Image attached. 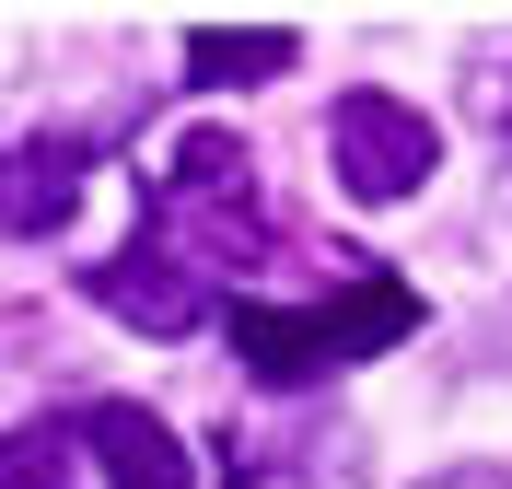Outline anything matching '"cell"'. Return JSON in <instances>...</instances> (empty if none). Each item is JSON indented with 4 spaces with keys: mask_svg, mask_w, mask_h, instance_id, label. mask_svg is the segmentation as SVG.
Returning a JSON list of instances; mask_svg holds the SVG:
<instances>
[{
    "mask_svg": "<svg viewBox=\"0 0 512 489\" xmlns=\"http://www.w3.org/2000/svg\"><path fill=\"white\" fill-rule=\"evenodd\" d=\"M140 245H163L187 280H222V268L245 280V268H268L280 257V222L256 210V152L222 140V129L175 140L163 175H152V198H140Z\"/></svg>",
    "mask_w": 512,
    "mask_h": 489,
    "instance_id": "cell-1",
    "label": "cell"
},
{
    "mask_svg": "<svg viewBox=\"0 0 512 489\" xmlns=\"http://www.w3.org/2000/svg\"><path fill=\"white\" fill-rule=\"evenodd\" d=\"M222 326H233V361H245L256 385H315V373H338V361H373V350H396L419 326V292L396 280V268H361L338 303H222Z\"/></svg>",
    "mask_w": 512,
    "mask_h": 489,
    "instance_id": "cell-2",
    "label": "cell"
},
{
    "mask_svg": "<svg viewBox=\"0 0 512 489\" xmlns=\"http://www.w3.org/2000/svg\"><path fill=\"white\" fill-rule=\"evenodd\" d=\"M326 152H338V187L384 210V198H419V187H431L443 129H431L419 105H396V94H338V117H326Z\"/></svg>",
    "mask_w": 512,
    "mask_h": 489,
    "instance_id": "cell-3",
    "label": "cell"
},
{
    "mask_svg": "<svg viewBox=\"0 0 512 489\" xmlns=\"http://www.w3.org/2000/svg\"><path fill=\"white\" fill-rule=\"evenodd\" d=\"M82 292H94L105 315L152 326V338H198V326H210V280H187V268L163 257V245H140V233H128L117 257H94V268H82Z\"/></svg>",
    "mask_w": 512,
    "mask_h": 489,
    "instance_id": "cell-4",
    "label": "cell"
},
{
    "mask_svg": "<svg viewBox=\"0 0 512 489\" xmlns=\"http://www.w3.org/2000/svg\"><path fill=\"white\" fill-rule=\"evenodd\" d=\"M82 163H94V152H82L70 129L12 140V152H0V233H24V245H35V233H59L70 210H82Z\"/></svg>",
    "mask_w": 512,
    "mask_h": 489,
    "instance_id": "cell-5",
    "label": "cell"
},
{
    "mask_svg": "<svg viewBox=\"0 0 512 489\" xmlns=\"http://www.w3.org/2000/svg\"><path fill=\"white\" fill-rule=\"evenodd\" d=\"M70 431L105 455V478H117V489H187V443H175L152 408H128V396H94Z\"/></svg>",
    "mask_w": 512,
    "mask_h": 489,
    "instance_id": "cell-6",
    "label": "cell"
},
{
    "mask_svg": "<svg viewBox=\"0 0 512 489\" xmlns=\"http://www.w3.org/2000/svg\"><path fill=\"white\" fill-rule=\"evenodd\" d=\"M291 59H303V35H291V24H245V35H233V24H198V35H187V82H198V94L280 82Z\"/></svg>",
    "mask_w": 512,
    "mask_h": 489,
    "instance_id": "cell-7",
    "label": "cell"
},
{
    "mask_svg": "<svg viewBox=\"0 0 512 489\" xmlns=\"http://www.w3.org/2000/svg\"><path fill=\"white\" fill-rule=\"evenodd\" d=\"M0 489H82V431H70V420L0 431Z\"/></svg>",
    "mask_w": 512,
    "mask_h": 489,
    "instance_id": "cell-8",
    "label": "cell"
},
{
    "mask_svg": "<svg viewBox=\"0 0 512 489\" xmlns=\"http://www.w3.org/2000/svg\"><path fill=\"white\" fill-rule=\"evenodd\" d=\"M478 117L512 140V59H501V70H478Z\"/></svg>",
    "mask_w": 512,
    "mask_h": 489,
    "instance_id": "cell-9",
    "label": "cell"
},
{
    "mask_svg": "<svg viewBox=\"0 0 512 489\" xmlns=\"http://www.w3.org/2000/svg\"><path fill=\"white\" fill-rule=\"evenodd\" d=\"M431 489H512L501 466H454V478H431Z\"/></svg>",
    "mask_w": 512,
    "mask_h": 489,
    "instance_id": "cell-10",
    "label": "cell"
}]
</instances>
